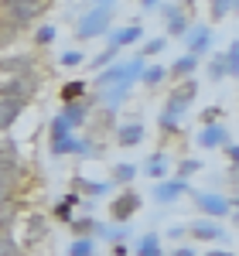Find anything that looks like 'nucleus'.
Listing matches in <instances>:
<instances>
[{
    "instance_id": "f257e3e1",
    "label": "nucleus",
    "mask_w": 239,
    "mask_h": 256,
    "mask_svg": "<svg viewBox=\"0 0 239 256\" xmlns=\"http://www.w3.org/2000/svg\"><path fill=\"white\" fill-rule=\"evenodd\" d=\"M0 256H14V246L7 239H0Z\"/></svg>"
},
{
    "instance_id": "f03ea898",
    "label": "nucleus",
    "mask_w": 239,
    "mask_h": 256,
    "mask_svg": "<svg viewBox=\"0 0 239 256\" xmlns=\"http://www.w3.org/2000/svg\"><path fill=\"white\" fill-rule=\"evenodd\" d=\"M4 198H7V184L0 181V202H4Z\"/></svg>"
}]
</instances>
